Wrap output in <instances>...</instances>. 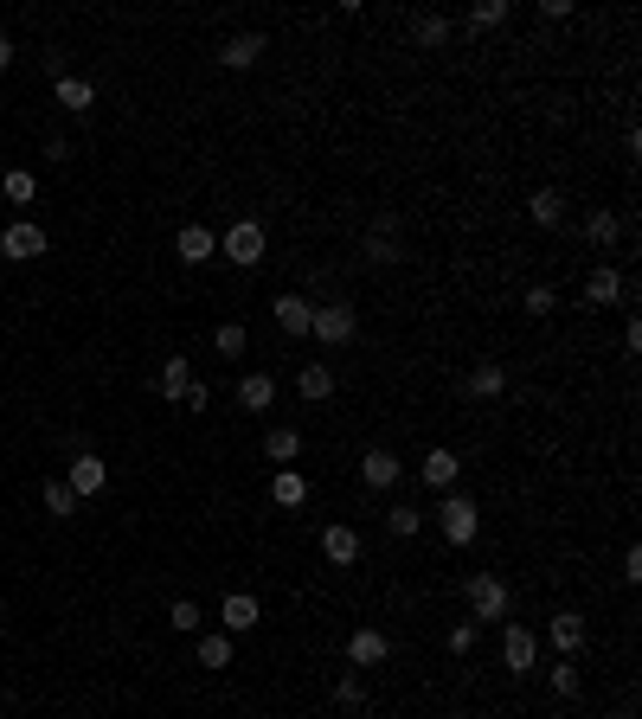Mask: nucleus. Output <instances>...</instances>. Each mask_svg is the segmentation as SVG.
Here are the masks:
<instances>
[{
	"label": "nucleus",
	"mask_w": 642,
	"mask_h": 719,
	"mask_svg": "<svg viewBox=\"0 0 642 719\" xmlns=\"http://www.w3.org/2000/svg\"><path fill=\"white\" fill-rule=\"evenodd\" d=\"M463 598H469V623H508V610H514V598H508V585H501L495 572H469V585H463Z\"/></svg>",
	"instance_id": "nucleus-1"
},
{
	"label": "nucleus",
	"mask_w": 642,
	"mask_h": 719,
	"mask_svg": "<svg viewBox=\"0 0 642 719\" xmlns=\"http://www.w3.org/2000/svg\"><path fill=\"white\" fill-rule=\"evenodd\" d=\"M437 527H443V540H450V546H469V540L482 533V508H476L469 495H456V488H450V495L437 501Z\"/></svg>",
	"instance_id": "nucleus-2"
},
{
	"label": "nucleus",
	"mask_w": 642,
	"mask_h": 719,
	"mask_svg": "<svg viewBox=\"0 0 642 719\" xmlns=\"http://www.w3.org/2000/svg\"><path fill=\"white\" fill-rule=\"evenodd\" d=\"M501 662H508V675H533V662H540V636H533L527 623H501Z\"/></svg>",
	"instance_id": "nucleus-3"
},
{
	"label": "nucleus",
	"mask_w": 642,
	"mask_h": 719,
	"mask_svg": "<svg viewBox=\"0 0 642 719\" xmlns=\"http://www.w3.org/2000/svg\"><path fill=\"white\" fill-rule=\"evenodd\" d=\"M354 328H360V315L347 309V302H321L315 321H309V334H315V341H328V347H347V341H354Z\"/></svg>",
	"instance_id": "nucleus-4"
},
{
	"label": "nucleus",
	"mask_w": 642,
	"mask_h": 719,
	"mask_svg": "<svg viewBox=\"0 0 642 719\" xmlns=\"http://www.w3.org/2000/svg\"><path fill=\"white\" fill-rule=\"evenodd\" d=\"M45 225H33V219H13L7 232H0V257H13V264H33V257H45Z\"/></svg>",
	"instance_id": "nucleus-5"
},
{
	"label": "nucleus",
	"mask_w": 642,
	"mask_h": 719,
	"mask_svg": "<svg viewBox=\"0 0 642 719\" xmlns=\"http://www.w3.org/2000/svg\"><path fill=\"white\" fill-rule=\"evenodd\" d=\"M264 225H257V219H238L232 225V232H225V257H232V264L238 270H257V264H264Z\"/></svg>",
	"instance_id": "nucleus-6"
},
{
	"label": "nucleus",
	"mask_w": 642,
	"mask_h": 719,
	"mask_svg": "<svg viewBox=\"0 0 642 719\" xmlns=\"http://www.w3.org/2000/svg\"><path fill=\"white\" fill-rule=\"evenodd\" d=\"M360 257H366V264H399V212H379V219L366 225Z\"/></svg>",
	"instance_id": "nucleus-7"
},
{
	"label": "nucleus",
	"mask_w": 642,
	"mask_h": 719,
	"mask_svg": "<svg viewBox=\"0 0 642 719\" xmlns=\"http://www.w3.org/2000/svg\"><path fill=\"white\" fill-rule=\"evenodd\" d=\"M103 482H110V463H103V456H71V476H65V488L78 501H90V495H103Z\"/></svg>",
	"instance_id": "nucleus-8"
},
{
	"label": "nucleus",
	"mask_w": 642,
	"mask_h": 719,
	"mask_svg": "<svg viewBox=\"0 0 642 719\" xmlns=\"http://www.w3.org/2000/svg\"><path fill=\"white\" fill-rule=\"evenodd\" d=\"M321 553H328V565H360V553H366L360 527H347V520H334V527L321 533Z\"/></svg>",
	"instance_id": "nucleus-9"
},
{
	"label": "nucleus",
	"mask_w": 642,
	"mask_h": 719,
	"mask_svg": "<svg viewBox=\"0 0 642 719\" xmlns=\"http://www.w3.org/2000/svg\"><path fill=\"white\" fill-rule=\"evenodd\" d=\"M270 315H277V328H283V334H296V341H302V334H309V321H315V302H309V296H296V289H283V296L270 302Z\"/></svg>",
	"instance_id": "nucleus-10"
},
{
	"label": "nucleus",
	"mask_w": 642,
	"mask_h": 719,
	"mask_svg": "<svg viewBox=\"0 0 642 719\" xmlns=\"http://www.w3.org/2000/svg\"><path fill=\"white\" fill-rule=\"evenodd\" d=\"M418 476H424V488H437V495H450L456 488V476H463V463H456V450H424V463H418Z\"/></svg>",
	"instance_id": "nucleus-11"
},
{
	"label": "nucleus",
	"mask_w": 642,
	"mask_h": 719,
	"mask_svg": "<svg viewBox=\"0 0 642 719\" xmlns=\"http://www.w3.org/2000/svg\"><path fill=\"white\" fill-rule=\"evenodd\" d=\"M219 623H225V636H244V630H257V623H264V604H257L251 591H232V598L219 604Z\"/></svg>",
	"instance_id": "nucleus-12"
},
{
	"label": "nucleus",
	"mask_w": 642,
	"mask_h": 719,
	"mask_svg": "<svg viewBox=\"0 0 642 719\" xmlns=\"http://www.w3.org/2000/svg\"><path fill=\"white\" fill-rule=\"evenodd\" d=\"M386 655H392L386 630H354V636H347V662H354V668H379Z\"/></svg>",
	"instance_id": "nucleus-13"
},
{
	"label": "nucleus",
	"mask_w": 642,
	"mask_h": 719,
	"mask_svg": "<svg viewBox=\"0 0 642 719\" xmlns=\"http://www.w3.org/2000/svg\"><path fill=\"white\" fill-rule=\"evenodd\" d=\"M585 302H598V309H610V302H630V283H623V270L598 264V270H591V283H585Z\"/></svg>",
	"instance_id": "nucleus-14"
},
{
	"label": "nucleus",
	"mask_w": 642,
	"mask_h": 719,
	"mask_svg": "<svg viewBox=\"0 0 642 719\" xmlns=\"http://www.w3.org/2000/svg\"><path fill=\"white\" fill-rule=\"evenodd\" d=\"M187 386H193V360L187 354H167L161 373H155V392H161V399H187Z\"/></svg>",
	"instance_id": "nucleus-15"
},
{
	"label": "nucleus",
	"mask_w": 642,
	"mask_h": 719,
	"mask_svg": "<svg viewBox=\"0 0 642 719\" xmlns=\"http://www.w3.org/2000/svg\"><path fill=\"white\" fill-rule=\"evenodd\" d=\"M257 58H264V33H238V39L219 45V65H225V71H251Z\"/></svg>",
	"instance_id": "nucleus-16"
},
{
	"label": "nucleus",
	"mask_w": 642,
	"mask_h": 719,
	"mask_svg": "<svg viewBox=\"0 0 642 719\" xmlns=\"http://www.w3.org/2000/svg\"><path fill=\"white\" fill-rule=\"evenodd\" d=\"M360 482L366 488H399V456L392 450H366L360 456Z\"/></svg>",
	"instance_id": "nucleus-17"
},
{
	"label": "nucleus",
	"mask_w": 642,
	"mask_h": 719,
	"mask_svg": "<svg viewBox=\"0 0 642 719\" xmlns=\"http://www.w3.org/2000/svg\"><path fill=\"white\" fill-rule=\"evenodd\" d=\"M238 405L244 411H270L277 405V379L270 373H238Z\"/></svg>",
	"instance_id": "nucleus-18"
},
{
	"label": "nucleus",
	"mask_w": 642,
	"mask_h": 719,
	"mask_svg": "<svg viewBox=\"0 0 642 719\" xmlns=\"http://www.w3.org/2000/svg\"><path fill=\"white\" fill-rule=\"evenodd\" d=\"M553 649L565 655V662L585 649V617H578V610H559V617H553Z\"/></svg>",
	"instance_id": "nucleus-19"
},
{
	"label": "nucleus",
	"mask_w": 642,
	"mask_h": 719,
	"mask_svg": "<svg viewBox=\"0 0 642 719\" xmlns=\"http://www.w3.org/2000/svg\"><path fill=\"white\" fill-rule=\"evenodd\" d=\"M52 97L58 103H65V110H90V103H97V84H90V78H71V71H58V84H52Z\"/></svg>",
	"instance_id": "nucleus-20"
},
{
	"label": "nucleus",
	"mask_w": 642,
	"mask_h": 719,
	"mask_svg": "<svg viewBox=\"0 0 642 719\" xmlns=\"http://www.w3.org/2000/svg\"><path fill=\"white\" fill-rule=\"evenodd\" d=\"M174 251L187 257V264H206L212 251H219V238L206 232V225H180V238H174Z\"/></svg>",
	"instance_id": "nucleus-21"
},
{
	"label": "nucleus",
	"mask_w": 642,
	"mask_h": 719,
	"mask_svg": "<svg viewBox=\"0 0 642 719\" xmlns=\"http://www.w3.org/2000/svg\"><path fill=\"white\" fill-rule=\"evenodd\" d=\"M296 392H302V399H328V392H334V366L328 360L296 366Z\"/></svg>",
	"instance_id": "nucleus-22"
},
{
	"label": "nucleus",
	"mask_w": 642,
	"mask_h": 719,
	"mask_svg": "<svg viewBox=\"0 0 642 719\" xmlns=\"http://www.w3.org/2000/svg\"><path fill=\"white\" fill-rule=\"evenodd\" d=\"M270 501H277V508H302V501H309V476H302V469H277Z\"/></svg>",
	"instance_id": "nucleus-23"
},
{
	"label": "nucleus",
	"mask_w": 642,
	"mask_h": 719,
	"mask_svg": "<svg viewBox=\"0 0 642 719\" xmlns=\"http://www.w3.org/2000/svg\"><path fill=\"white\" fill-rule=\"evenodd\" d=\"M264 456H270V463H296V456H302V431H296V424H277V431H270L264 437Z\"/></svg>",
	"instance_id": "nucleus-24"
},
{
	"label": "nucleus",
	"mask_w": 642,
	"mask_h": 719,
	"mask_svg": "<svg viewBox=\"0 0 642 719\" xmlns=\"http://www.w3.org/2000/svg\"><path fill=\"white\" fill-rule=\"evenodd\" d=\"M469 392H476V399H501V392H508V366H501V360H482L476 373H469Z\"/></svg>",
	"instance_id": "nucleus-25"
},
{
	"label": "nucleus",
	"mask_w": 642,
	"mask_h": 719,
	"mask_svg": "<svg viewBox=\"0 0 642 719\" xmlns=\"http://www.w3.org/2000/svg\"><path fill=\"white\" fill-rule=\"evenodd\" d=\"M527 212H533V225H546V232H553V225L565 219V193H559V187H540V193L527 200Z\"/></svg>",
	"instance_id": "nucleus-26"
},
{
	"label": "nucleus",
	"mask_w": 642,
	"mask_h": 719,
	"mask_svg": "<svg viewBox=\"0 0 642 719\" xmlns=\"http://www.w3.org/2000/svg\"><path fill=\"white\" fill-rule=\"evenodd\" d=\"M585 238H591V244H604V251H610V244L623 238V219H617V212H610V206L585 212Z\"/></svg>",
	"instance_id": "nucleus-27"
},
{
	"label": "nucleus",
	"mask_w": 642,
	"mask_h": 719,
	"mask_svg": "<svg viewBox=\"0 0 642 719\" xmlns=\"http://www.w3.org/2000/svg\"><path fill=\"white\" fill-rule=\"evenodd\" d=\"M411 39H418L424 52H437V45H450V20H443V13H418V20H411Z\"/></svg>",
	"instance_id": "nucleus-28"
},
{
	"label": "nucleus",
	"mask_w": 642,
	"mask_h": 719,
	"mask_svg": "<svg viewBox=\"0 0 642 719\" xmlns=\"http://www.w3.org/2000/svg\"><path fill=\"white\" fill-rule=\"evenodd\" d=\"M39 501H45V514H52V520H71V514H78V495H71L65 482H45Z\"/></svg>",
	"instance_id": "nucleus-29"
},
{
	"label": "nucleus",
	"mask_w": 642,
	"mask_h": 719,
	"mask_svg": "<svg viewBox=\"0 0 642 719\" xmlns=\"http://www.w3.org/2000/svg\"><path fill=\"white\" fill-rule=\"evenodd\" d=\"M200 668H232V636H200Z\"/></svg>",
	"instance_id": "nucleus-30"
},
{
	"label": "nucleus",
	"mask_w": 642,
	"mask_h": 719,
	"mask_svg": "<svg viewBox=\"0 0 642 719\" xmlns=\"http://www.w3.org/2000/svg\"><path fill=\"white\" fill-rule=\"evenodd\" d=\"M0 193H7V200H13V206H33V193H39V180H33V174H26V167H13V174H7V180H0Z\"/></svg>",
	"instance_id": "nucleus-31"
},
{
	"label": "nucleus",
	"mask_w": 642,
	"mask_h": 719,
	"mask_svg": "<svg viewBox=\"0 0 642 719\" xmlns=\"http://www.w3.org/2000/svg\"><path fill=\"white\" fill-rule=\"evenodd\" d=\"M212 347H219V354H225V360H238V354H244V347H251V334H244V321H225V328H219V334H212Z\"/></svg>",
	"instance_id": "nucleus-32"
},
{
	"label": "nucleus",
	"mask_w": 642,
	"mask_h": 719,
	"mask_svg": "<svg viewBox=\"0 0 642 719\" xmlns=\"http://www.w3.org/2000/svg\"><path fill=\"white\" fill-rule=\"evenodd\" d=\"M167 623H174L180 636H193V630H200V604H193V598H174V604H167Z\"/></svg>",
	"instance_id": "nucleus-33"
},
{
	"label": "nucleus",
	"mask_w": 642,
	"mask_h": 719,
	"mask_svg": "<svg viewBox=\"0 0 642 719\" xmlns=\"http://www.w3.org/2000/svg\"><path fill=\"white\" fill-rule=\"evenodd\" d=\"M386 527H392V540H411V533L424 527V514H418V508H405V501H399V508L386 514Z\"/></svg>",
	"instance_id": "nucleus-34"
},
{
	"label": "nucleus",
	"mask_w": 642,
	"mask_h": 719,
	"mask_svg": "<svg viewBox=\"0 0 642 719\" xmlns=\"http://www.w3.org/2000/svg\"><path fill=\"white\" fill-rule=\"evenodd\" d=\"M553 694H559V700H578V694H585V675H578L572 662H559V668H553Z\"/></svg>",
	"instance_id": "nucleus-35"
},
{
	"label": "nucleus",
	"mask_w": 642,
	"mask_h": 719,
	"mask_svg": "<svg viewBox=\"0 0 642 719\" xmlns=\"http://www.w3.org/2000/svg\"><path fill=\"white\" fill-rule=\"evenodd\" d=\"M508 13H514L508 0H482V7L469 13V26H482V33H488V26H508Z\"/></svg>",
	"instance_id": "nucleus-36"
},
{
	"label": "nucleus",
	"mask_w": 642,
	"mask_h": 719,
	"mask_svg": "<svg viewBox=\"0 0 642 719\" xmlns=\"http://www.w3.org/2000/svg\"><path fill=\"white\" fill-rule=\"evenodd\" d=\"M334 700H341V707H366V681L354 675V668H347V675L334 681Z\"/></svg>",
	"instance_id": "nucleus-37"
},
{
	"label": "nucleus",
	"mask_w": 642,
	"mask_h": 719,
	"mask_svg": "<svg viewBox=\"0 0 642 719\" xmlns=\"http://www.w3.org/2000/svg\"><path fill=\"white\" fill-rule=\"evenodd\" d=\"M559 309V302H553V289H546V283H533L527 289V315H553Z\"/></svg>",
	"instance_id": "nucleus-38"
},
{
	"label": "nucleus",
	"mask_w": 642,
	"mask_h": 719,
	"mask_svg": "<svg viewBox=\"0 0 642 719\" xmlns=\"http://www.w3.org/2000/svg\"><path fill=\"white\" fill-rule=\"evenodd\" d=\"M469 649H476V623H456L450 630V655H469Z\"/></svg>",
	"instance_id": "nucleus-39"
},
{
	"label": "nucleus",
	"mask_w": 642,
	"mask_h": 719,
	"mask_svg": "<svg viewBox=\"0 0 642 719\" xmlns=\"http://www.w3.org/2000/svg\"><path fill=\"white\" fill-rule=\"evenodd\" d=\"M540 20H572V0H540Z\"/></svg>",
	"instance_id": "nucleus-40"
},
{
	"label": "nucleus",
	"mask_w": 642,
	"mask_h": 719,
	"mask_svg": "<svg viewBox=\"0 0 642 719\" xmlns=\"http://www.w3.org/2000/svg\"><path fill=\"white\" fill-rule=\"evenodd\" d=\"M45 161H71V142H65V135H45Z\"/></svg>",
	"instance_id": "nucleus-41"
},
{
	"label": "nucleus",
	"mask_w": 642,
	"mask_h": 719,
	"mask_svg": "<svg viewBox=\"0 0 642 719\" xmlns=\"http://www.w3.org/2000/svg\"><path fill=\"white\" fill-rule=\"evenodd\" d=\"M206 399H212V392L200 386V379H193V386H187V399H180V405H187V411H206Z\"/></svg>",
	"instance_id": "nucleus-42"
},
{
	"label": "nucleus",
	"mask_w": 642,
	"mask_h": 719,
	"mask_svg": "<svg viewBox=\"0 0 642 719\" xmlns=\"http://www.w3.org/2000/svg\"><path fill=\"white\" fill-rule=\"evenodd\" d=\"M623 578H630V585L642 578V546H630V553H623Z\"/></svg>",
	"instance_id": "nucleus-43"
},
{
	"label": "nucleus",
	"mask_w": 642,
	"mask_h": 719,
	"mask_svg": "<svg viewBox=\"0 0 642 719\" xmlns=\"http://www.w3.org/2000/svg\"><path fill=\"white\" fill-rule=\"evenodd\" d=\"M7 65H13V39L0 33V71H7Z\"/></svg>",
	"instance_id": "nucleus-44"
},
{
	"label": "nucleus",
	"mask_w": 642,
	"mask_h": 719,
	"mask_svg": "<svg viewBox=\"0 0 642 719\" xmlns=\"http://www.w3.org/2000/svg\"><path fill=\"white\" fill-rule=\"evenodd\" d=\"M610 719H636V713H630V707H623V713H610Z\"/></svg>",
	"instance_id": "nucleus-45"
}]
</instances>
